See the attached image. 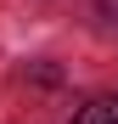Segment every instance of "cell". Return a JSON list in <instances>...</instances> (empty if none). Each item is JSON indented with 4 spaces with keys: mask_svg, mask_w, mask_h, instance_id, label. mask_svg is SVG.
Returning <instances> with one entry per match:
<instances>
[{
    "mask_svg": "<svg viewBox=\"0 0 118 124\" xmlns=\"http://www.w3.org/2000/svg\"><path fill=\"white\" fill-rule=\"evenodd\" d=\"M73 124H118V96H96L73 113Z\"/></svg>",
    "mask_w": 118,
    "mask_h": 124,
    "instance_id": "obj_1",
    "label": "cell"
},
{
    "mask_svg": "<svg viewBox=\"0 0 118 124\" xmlns=\"http://www.w3.org/2000/svg\"><path fill=\"white\" fill-rule=\"evenodd\" d=\"M96 11H101L107 23H118V0H96Z\"/></svg>",
    "mask_w": 118,
    "mask_h": 124,
    "instance_id": "obj_2",
    "label": "cell"
}]
</instances>
